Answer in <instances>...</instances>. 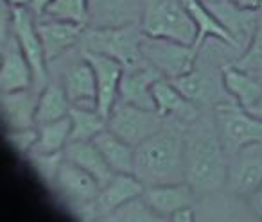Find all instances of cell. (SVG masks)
Instances as JSON below:
<instances>
[{"instance_id":"4316f807","label":"cell","mask_w":262,"mask_h":222,"mask_svg":"<svg viewBox=\"0 0 262 222\" xmlns=\"http://www.w3.org/2000/svg\"><path fill=\"white\" fill-rule=\"evenodd\" d=\"M70 108H72V104H70L69 97H67L63 84L58 83V81H49L38 91L36 126L69 117Z\"/></svg>"},{"instance_id":"8992f818","label":"cell","mask_w":262,"mask_h":222,"mask_svg":"<svg viewBox=\"0 0 262 222\" xmlns=\"http://www.w3.org/2000/svg\"><path fill=\"white\" fill-rule=\"evenodd\" d=\"M174 86L203 111H212L221 102L233 101L223 83V66H215L207 59L198 58L190 72L171 79Z\"/></svg>"},{"instance_id":"cb8c5ba5","label":"cell","mask_w":262,"mask_h":222,"mask_svg":"<svg viewBox=\"0 0 262 222\" xmlns=\"http://www.w3.org/2000/svg\"><path fill=\"white\" fill-rule=\"evenodd\" d=\"M223 83L233 101L239 102L243 108L250 109L262 102L260 73L246 72L230 63L223 66Z\"/></svg>"},{"instance_id":"277c9868","label":"cell","mask_w":262,"mask_h":222,"mask_svg":"<svg viewBox=\"0 0 262 222\" xmlns=\"http://www.w3.org/2000/svg\"><path fill=\"white\" fill-rule=\"evenodd\" d=\"M140 27L147 36L169 38L185 45L196 41V26L183 0H142Z\"/></svg>"},{"instance_id":"7402d4cb","label":"cell","mask_w":262,"mask_h":222,"mask_svg":"<svg viewBox=\"0 0 262 222\" xmlns=\"http://www.w3.org/2000/svg\"><path fill=\"white\" fill-rule=\"evenodd\" d=\"M88 27H120L140 23L142 9L137 0H88Z\"/></svg>"},{"instance_id":"d6986e66","label":"cell","mask_w":262,"mask_h":222,"mask_svg":"<svg viewBox=\"0 0 262 222\" xmlns=\"http://www.w3.org/2000/svg\"><path fill=\"white\" fill-rule=\"evenodd\" d=\"M160 77L164 76L146 61L135 68L124 70L119 84V101L139 108L157 109L153 98V84Z\"/></svg>"},{"instance_id":"5bb4252c","label":"cell","mask_w":262,"mask_h":222,"mask_svg":"<svg viewBox=\"0 0 262 222\" xmlns=\"http://www.w3.org/2000/svg\"><path fill=\"white\" fill-rule=\"evenodd\" d=\"M146 185L135 174H115L106 185L101 186L94 201L95 220H106L117 208L127 201L142 195Z\"/></svg>"},{"instance_id":"52a82bcc","label":"cell","mask_w":262,"mask_h":222,"mask_svg":"<svg viewBox=\"0 0 262 222\" xmlns=\"http://www.w3.org/2000/svg\"><path fill=\"white\" fill-rule=\"evenodd\" d=\"M140 51L144 61L155 66L167 79H174L190 72L200 58V51L194 45H185L169 38L147 36V34H144Z\"/></svg>"},{"instance_id":"83f0119b","label":"cell","mask_w":262,"mask_h":222,"mask_svg":"<svg viewBox=\"0 0 262 222\" xmlns=\"http://www.w3.org/2000/svg\"><path fill=\"white\" fill-rule=\"evenodd\" d=\"M70 126V142L81 140H94L102 129H106V118L95 108H79L72 106L69 111Z\"/></svg>"},{"instance_id":"ac0fdd59","label":"cell","mask_w":262,"mask_h":222,"mask_svg":"<svg viewBox=\"0 0 262 222\" xmlns=\"http://www.w3.org/2000/svg\"><path fill=\"white\" fill-rule=\"evenodd\" d=\"M61 84L69 97L70 104L79 108H95L97 109V83L92 65L83 54L74 59L65 68L61 76Z\"/></svg>"},{"instance_id":"d6a6232c","label":"cell","mask_w":262,"mask_h":222,"mask_svg":"<svg viewBox=\"0 0 262 222\" xmlns=\"http://www.w3.org/2000/svg\"><path fill=\"white\" fill-rule=\"evenodd\" d=\"M232 65L241 70H246V72L262 73V16L258 20V26L251 36L250 43L246 45L243 54Z\"/></svg>"},{"instance_id":"60d3db41","label":"cell","mask_w":262,"mask_h":222,"mask_svg":"<svg viewBox=\"0 0 262 222\" xmlns=\"http://www.w3.org/2000/svg\"><path fill=\"white\" fill-rule=\"evenodd\" d=\"M0 68H2V51H0Z\"/></svg>"},{"instance_id":"b9f144b4","label":"cell","mask_w":262,"mask_h":222,"mask_svg":"<svg viewBox=\"0 0 262 222\" xmlns=\"http://www.w3.org/2000/svg\"><path fill=\"white\" fill-rule=\"evenodd\" d=\"M203 2H212V0H203Z\"/></svg>"},{"instance_id":"f35d334b","label":"cell","mask_w":262,"mask_h":222,"mask_svg":"<svg viewBox=\"0 0 262 222\" xmlns=\"http://www.w3.org/2000/svg\"><path fill=\"white\" fill-rule=\"evenodd\" d=\"M9 6H13V8H20V6H29V0H6Z\"/></svg>"},{"instance_id":"ffe728a7","label":"cell","mask_w":262,"mask_h":222,"mask_svg":"<svg viewBox=\"0 0 262 222\" xmlns=\"http://www.w3.org/2000/svg\"><path fill=\"white\" fill-rule=\"evenodd\" d=\"M38 93L34 88L18 91H0V122L6 129L36 126Z\"/></svg>"},{"instance_id":"9c48e42d","label":"cell","mask_w":262,"mask_h":222,"mask_svg":"<svg viewBox=\"0 0 262 222\" xmlns=\"http://www.w3.org/2000/svg\"><path fill=\"white\" fill-rule=\"evenodd\" d=\"M54 188L67 199L72 210H79V217L84 220H95L94 213V201L97 197L101 185L95 181L94 176L86 170L77 167L76 163L65 158L59 167L58 178H56Z\"/></svg>"},{"instance_id":"3957f363","label":"cell","mask_w":262,"mask_h":222,"mask_svg":"<svg viewBox=\"0 0 262 222\" xmlns=\"http://www.w3.org/2000/svg\"><path fill=\"white\" fill-rule=\"evenodd\" d=\"M144 31L140 23L120 27H84L81 36V52H95L119 61L124 70L135 68L144 63L142 58Z\"/></svg>"},{"instance_id":"4dcf8cb0","label":"cell","mask_w":262,"mask_h":222,"mask_svg":"<svg viewBox=\"0 0 262 222\" xmlns=\"http://www.w3.org/2000/svg\"><path fill=\"white\" fill-rule=\"evenodd\" d=\"M27 160H29L33 170L38 174V178L54 188L59 167H61L63 160H65L63 153H41V151H33V153L27 154Z\"/></svg>"},{"instance_id":"603a6c76","label":"cell","mask_w":262,"mask_h":222,"mask_svg":"<svg viewBox=\"0 0 262 222\" xmlns=\"http://www.w3.org/2000/svg\"><path fill=\"white\" fill-rule=\"evenodd\" d=\"M183 6H185L194 26H196V41H194V47L198 51H201V47H203L208 38L221 41L223 45H228L233 51H239L235 40L223 27V23L212 13V9L207 6V2H203V0H183Z\"/></svg>"},{"instance_id":"ab89813d","label":"cell","mask_w":262,"mask_h":222,"mask_svg":"<svg viewBox=\"0 0 262 222\" xmlns=\"http://www.w3.org/2000/svg\"><path fill=\"white\" fill-rule=\"evenodd\" d=\"M250 111L255 115V117L262 118V102H260V104H257V106H253V108H250Z\"/></svg>"},{"instance_id":"484cf974","label":"cell","mask_w":262,"mask_h":222,"mask_svg":"<svg viewBox=\"0 0 262 222\" xmlns=\"http://www.w3.org/2000/svg\"><path fill=\"white\" fill-rule=\"evenodd\" d=\"M92 142L97 145L115 174H135V147L131 143L117 136L108 128L102 129Z\"/></svg>"},{"instance_id":"e0dca14e","label":"cell","mask_w":262,"mask_h":222,"mask_svg":"<svg viewBox=\"0 0 262 222\" xmlns=\"http://www.w3.org/2000/svg\"><path fill=\"white\" fill-rule=\"evenodd\" d=\"M144 199L153 208L160 220H172L178 211L196 206L198 195L185 181H182L171 185L146 186Z\"/></svg>"},{"instance_id":"1f68e13d","label":"cell","mask_w":262,"mask_h":222,"mask_svg":"<svg viewBox=\"0 0 262 222\" xmlns=\"http://www.w3.org/2000/svg\"><path fill=\"white\" fill-rule=\"evenodd\" d=\"M106 220H117V222H151L160 220L158 215L153 211V208L144 199V193L135 199L127 201L120 208H117Z\"/></svg>"},{"instance_id":"7bdbcfd3","label":"cell","mask_w":262,"mask_h":222,"mask_svg":"<svg viewBox=\"0 0 262 222\" xmlns=\"http://www.w3.org/2000/svg\"><path fill=\"white\" fill-rule=\"evenodd\" d=\"M260 77H262V73H260Z\"/></svg>"},{"instance_id":"d590c367","label":"cell","mask_w":262,"mask_h":222,"mask_svg":"<svg viewBox=\"0 0 262 222\" xmlns=\"http://www.w3.org/2000/svg\"><path fill=\"white\" fill-rule=\"evenodd\" d=\"M52 4V0H29V11L34 15V18L40 20L45 16V11H47V8Z\"/></svg>"},{"instance_id":"9a60e30c","label":"cell","mask_w":262,"mask_h":222,"mask_svg":"<svg viewBox=\"0 0 262 222\" xmlns=\"http://www.w3.org/2000/svg\"><path fill=\"white\" fill-rule=\"evenodd\" d=\"M207 6L230 33V36L235 40L239 52H243L257 29L262 13L239 8L230 0H212V2H207Z\"/></svg>"},{"instance_id":"7a4b0ae2","label":"cell","mask_w":262,"mask_h":222,"mask_svg":"<svg viewBox=\"0 0 262 222\" xmlns=\"http://www.w3.org/2000/svg\"><path fill=\"white\" fill-rule=\"evenodd\" d=\"M183 128L167 120L160 131L135 147V176L146 186L185 181Z\"/></svg>"},{"instance_id":"2e32d148","label":"cell","mask_w":262,"mask_h":222,"mask_svg":"<svg viewBox=\"0 0 262 222\" xmlns=\"http://www.w3.org/2000/svg\"><path fill=\"white\" fill-rule=\"evenodd\" d=\"M153 98L155 108L165 120L187 126L189 122L196 120L201 113H205L203 109L190 102L167 77H160L153 84Z\"/></svg>"},{"instance_id":"5b68a950","label":"cell","mask_w":262,"mask_h":222,"mask_svg":"<svg viewBox=\"0 0 262 222\" xmlns=\"http://www.w3.org/2000/svg\"><path fill=\"white\" fill-rule=\"evenodd\" d=\"M212 113L226 158L250 143L262 142V118L255 117L239 102H221L212 109Z\"/></svg>"},{"instance_id":"ba28073f","label":"cell","mask_w":262,"mask_h":222,"mask_svg":"<svg viewBox=\"0 0 262 222\" xmlns=\"http://www.w3.org/2000/svg\"><path fill=\"white\" fill-rule=\"evenodd\" d=\"M165 118L157 109H146L139 106L117 101L106 118V128L133 147L142 143L165 126Z\"/></svg>"},{"instance_id":"f1b7e54d","label":"cell","mask_w":262,"mask_h":222,"mask_svg":"<svg viewBox=\"0 0 262 222\" xmlns=\"http://www.w3.org/2000/svg\"><path fill=\"white\" fill-rule=\"evenodd\" d=\"M70 118H59V120L38 124V143L34 151L41 153H63L70 142Z\"/></svg>"},{"instance_id":"7c38bea8","label":"cell","mask_w":262,"mask_h":222,"mask_svg":"<svg viewBox=\"0 0 262 222\" xmlns=\"http://www.w3.org/2000/svg\"><path fill=\"white\" fill-rule=\"evenodd\" d=\"M36 27L47 63H56L63 56L72 52L76 47H79L81 36L84 33V27L79 23L63 22V20L54 18L36 20Z\"/></svg>"},{"instance_id":"30bf717a","label":"cell","mask_w":262,"mask_h":222,"mask_svg":"<svg viewBox=\"0 0 262 222\" xmlns=\"http://www.w3.org/2000/svg\"><path fill=\"white\" fill-rule=\"evenodd\" d=\"M13 36H15L20 51L24 52V56L31 65L34 76V90L40 91L49 83V63L45 58L40 34H38L36 18L26 6L13 8Z\"/></svg>"},{"instance_id":"74e56055","label":"cell","mask_w":262,"mask_h":222,"mask_svg":"<svg viewBox=\"0 0 262 222\" xmlns=\"http://www.w3.org/2000/svg\"><path fill=\"white\" fill-rule=\"evenodd\" d=\"M230 2H232V4H235V6H239V8L262 13V0H230Z\"/></svg>"},{"instance_id":"6da1fadb","label":"cell","mask_w":262,"mask_h":222,"mask_svg":"<svg viewBox=\"0 0 262 222\" xmlns=\"http://www.w3.org/2000/svg\"><path fill=\"white\" fill-rule=\"evenodd\" d=\"M228 158L223 151L214 113L205 111L183 128V172L185 183L198 197L225 190Z\"/></svg>"},{"instance_id":"8d00e7d4","label":"cell","mask_w":262,"mask_h":222,"mask_svg":"<svg viewBox=\"0 0 262 222\" xmlns=\"http://www.w3.org/2000/svg\"><path fill=\"white\" fill-rule=\"evenodd\" d=\"M248 204H250L251 211H253V213L262 220V185L258 186V188L255 190L250 197H248Z\"/></svg>"},{"instance_id":"8fae6325","label":"cell","mask_w":262,"mask_h":222,"mask_svg":"<svg viewBox=\"0 0 262 222\" xmlns=\"http://www.w3.org/2000/svg\"><path fill=\"white\" fill-rule=\"evenodd\" d=\"M262 185V142H255L228 158L225 190L248 199Z\"/></svg>"},{"instance_id":"f546056e","label":"cell","mask_w":262,"mask_h":222,"mask_svg":"<svg viewBox=\"0 0 262 222\" xmlns=\"http://www.w3.org/2000/svg\"><path fill=\"white\" fill-rule=\"evenodd\" d=\"M43 18L63 20V22H72L88 27V22H90L88 0H52Z\"/></svg>"},{"instance_id":"e575fe53","label":"cell","mask_w":262,"mask_h":222,"mask_svg":"<svg viewBox=\"0 0 262 222\" xmlns=\"http://www.w3.org/2000/svg\"><path fill=\"white\" fill-rule=\"evenodd\" d=\"M13 38V6L0 0V48H4Z\"/></svg>"},{"instance_id":"836d02e7","label":"cell","mask_w":262,"mask_h":222,"mask_svg":"<svg viewBox=\"0 0 262 222\" xmlns=\"http://www.w3.org/2000/svg\"><path fill=\"white\" fill-rule=\"evenodd\" d=\"M6 142L13 147L18 154L27 156L36 149L38 143V126L20 129H6Z\"/></svg>"},{"instance_id":"4fadbf2b","label":"cell","mask_w":262,"mask_h":222,"mask_svg":"<svg viewBox=\"0 0 262 222\" xmlns=\"http://www.w3.org/2000/svg\"><path fill=\"white\" fill-rule=\"evenodd\" d=\"M86 61L92 65L97 83V111L104 118H108L110 111L119 101V84L124 73V66L119 61L108 56L95 54V52H83Z\"/></svg>"},{"instance_id":"d4e9b609","label":"cell","mask_w":262,"mask_h":222,"mask_svg":"<svg viewBox=\"0 0 262 222\" xmlns=\"http://www.w3.org/2000/svg\"><path fill=\"white\" fill-rule=\"evenodd\" d=\"M63 156L69 161L76 163L83 170H86L90 176H94L95 181L99 185H106L110 179L115 176L108 163H106L104 156L101 151L97 149L92 140H81V142H69V145L63 151Z\"/></svg>"},{"instance_id":"44dd1931","label":"cell","mask_w":262,"mask_h":222,"mask_svg":"<svg viewBox=\"0 0 262 222\" xmlns=\"http://www.w3.org/2000/svg\"><path fill=\"white\" fill-rule=\"evenodd\" d=\"M2 51V68H0V91H18L34 88V76L29 61L20 51L15 36L8 41Z\"/></svg>"}]
</instances>
